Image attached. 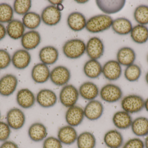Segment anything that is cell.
Listing matches in <instances>:
<instances>
[{"label": "cell", "mask_w": 148, "mask_h": 148, "mask_svg": "<svg viewBox=\"0 0 148 148\" xmlns=\"http://www.w3.org/2000/svg\"><path fill=\"white\" fill-rule=\"evenodd\" d=\"M83 70L86 76L90 79H96L102 73V67L97 60L91 59L85 63Z\"/></svg>", "instance_id": "cell-31"}, {"label": "cell", "mask_w": 148, "mask_h": 148, "mask_svg": "<svg viewBox=\"0 0 148 148\" xmlns=\"http://www.w3.org/2000/svg\"><path fill=\"white\" fill-rule=\"evenodd\" d=\"M1 111H0V119H1Z\"/></svg>", "instance_id": "cell-51"}, {"label": "cell", "mask_w": 148, "mask_h": 148, "mask_svg": "<svg viewBox=\"0 0 148 148\" xmlns=\"http://www.w3.org/2000/svg\"><path fill=\"white\" fill-rule=\"evenodd\" d=\"M79 91L72 84L65 85L60 92L59 99L61 103L65 107L75 106L79 98Z\"/></svg>", "instance_id": "cell-4"}, {"label": "cell", "mask_w": 148, "mask_h": 148, "mask_svg": "<svg viewBox=\"0 0 148 148\" xmlns=\"http://www.w3.org/2000/svg\"><path fill=\"white\" fill-rule=\"evenodd\" d=\"M25 27L22 22L17 19H13L8 23L6 27L7 34L13 40L21 38L25 34Z\"/></svg>", "instance_id": "cell-26"}, {"label": "cell", "mask_w": 148, "mask_h": 148, "mask_svg": "<svg viewBox=\"0 0 148 148\" xmlns=\"http://www.w3.org/2000/svg\"><path fill=\"white\" fill-rule=\"evenodd\" d=\"M144 109H146V111L148 113V97L146 100H145Z\"/></svg>", "instance_id": "cell-48"}, {"label": "cell", "mask_w": 148, "mask_h": 148, "mask_svg": "<svg viewBox=\"0 0 148 148\" xmlns=\"http://www.w3.org/2000/svg\"><path fill=\"white\" fill-rule=\"evenodd\" d=\"M134 17L136 22L140 25L148 24V6L140 5L135 10Z\"/></svg>", "instance_id": "cell-37"}, {"label": "cell", "mask_w": 148, "mask_h": 148, "mask_svg": "<svg viewBox=\"0 0 148 148\" xmlns=\"http://www.w3.org/2000/svg\"><path fill=\"white\" fill-rule=\"evenodd\" d=\"M30 54L25 49L16 51L11 57V63L16 69L23 70L28 67L31 62Z\"/></svg>", "instance_id": "cell-16"}, {"label": "cell", "mask_w": 148, "mask_h": 148, "mask_svg": "<svg viewBox=\"0 0 148 148\" xmlns=\"http://www.w3.org/2000/svg\"><path fill=\"white\" fill-rule=\"evenodd\" d=\"M112 120L116 129L120 130H126L130 128L133 119L131 114L122 110L114 114Z\"/></svg>", "instance_id": "cell-18"}, {"label": "cell", "mask_w": 148, "mask_h": 148, "mask_svg": "<svg viewBox=\"0 0 148 148\" xmlns=\"http://www.w3.org/2000/svg\"><path fill=\"white\" fill-rule=\"evenodd\" d=\"M61 15V13L57 9L56 6L49 5L42 10L41 18L45 24L53 26L60 22Z\"/></svg>", "instance_id": "cell-14"}, {"label": "cell", "mask_w": 148, "mask_h": 148, "mask_svg": "<svg viewBox=\"0 0 148 148\" xmlns=\"http://www.w3.org/2000/svg\"><path fill=\"white\" fill-rule=\"evenodd\" d=\"M86 23L85 16L80 12H73L68 17V25L73 31H79L82 30L86 27Z\"/></svg>", "instance_id": "cell-29"}, {"label": "cell", "mask_w": 148, "mask_h": 148, "mask_svg": "<svg viewBox=\"0 0 148 148\" xmlns=\"http://www.w3.org/2000/svg\"><path fill=\"white\" fill-rule=\"evenodd\" d=\"M99 93L102 100L108 103H114L119 101L123 95L122 90L119 86L111 83L104 85Z\"/></svg>", "instance_id": "cell-5"}, {"label": "cell", "mask_w": 148, "mask_h": 148, "mask_svg": "<svg viewBox=\"0 0 148 148\" xmlns=\"http://www.w3.org/2000/svg\"><path fill=\"white\" fill-rule=\"evenodd\" d=\"M124 76L127 81L134 82L138 81L142 74V70L140 66L133 64L127 67L124 71Z\"/></svg>", "instance_id": "cell-35"}, {"label": "cell", "mask_w": 148, "mask_h": 148, "mask_svg": "<svg viewBox=\"0 0 148 148\" xmlns=\"http://www.w3.org/2000/svg\"><path fill=\"white\" fill-rule=\"evenodd\" d=\"M63 1H49L50 3L51 4H53V6H55V5H57L58 4H60V3H62L63 2Z\"/></svg>", "instance_id": "cell-45"}, {"label": "cell", "mask_w": 148, "mask_h": 148, "mask_svg": "<svg viewBox=\"0 0 148 148\" xmlns=\"http://www.w3.org/2000/svg\"><path fill=\"white\" fill-rule=\"evenodd\" d=\"M145 100L140 96L130 94L122 99V109L130 114H137L144 109Z\"/></svg>", "instance_id": "cell-2"}, {"label": "cell", "mask_w": 148, "mask_h": 148, "mask_svg": "<svg viewBox=\"0 0 148 148\" xmlns=\"http://www.w3.org/2000/svg\"><path fill=\"white\" fill-rule=\"evenodd\" d=\"M11 63V56L4 49H0V70L5 69Z\"/></svg>", "instance_id": "cell-40"}, {"label": "cell", "mask_w": 148, "mask_h": 148, "mask_svg": "<svg viewBox=\"0 0 148 148\" xmlns=\"http://www.w3.org/2000/svg\"><path fill=\"white\" fill-rule=\"evenodd\" d=\"M17 104L22 108L29 109L34 105L36 102V97L33 92L27 88L19 90L16 96Z\"/></svg>", "instance_id": "cell-15"}, {"label": "cell", "mask_w": 148, "mask_h": 148, "mask_svg": "<svg viewBox=\"0 0 148 148\" xmlns=\"http://www.w3.org/2000/svg\"><path fill=\"white\" fill-rule=\"evenodd\" d=\"M71 76L70 70L64 66H57L50 71V80L56 86L67 85L71 79Z\"/></svg>", "instance_id": "cell-8"}, {"label": "cell", "mask_w": 148, "mask_h": 148, "mask_svg": "<svg viewBox=\"0 0 148 148\" xmlns=\"http://www.w3.org/2000/svg\"><path fill=\"white\" fill-rule=\"evenodd\" d=\"M122 148H145L144 141L139 137L131 138L123 144Z\"/></svg>", "instance_id": "cell-42"}, {"label": "cell", "mask_w": 148, "mask_h": 148, "mask_svg": "<svg viewBox=\"0 0 148 148\" xmlns=\"http://www.w3.org/2000/svg\"><path fill=\"white\" fill-rule=\"evenodd\" d=\"M62 50L67 58L77 59L84 54L86 50V45L83 41L80 39H72L65 43Z\"/></svg>", "instance_id": "cell-3"}, {"label": "cell", "mask_w": 148, "mask_h": 148, "mask_svg": "<svg viewBox=\"0 0 148 148\" xmlns=\"http://www.w3.org/2000/svg\"><path fill=\"white\" fill-rule=\"evenodd\" d=\"M36 102L42 107L49 108L57 103V96L52 90L44 89L40 90L36 95Z\"/></svg>", "instance_id": "cell-12"}, {"label": "cell", "mask_w": 148, "mask_h": 148, "mask_svg": "<svg viewBox=\"0 0 148 148\" xmlns=\"http://www.w3.org/2000/svg\"><path fill=\"white\" fill-rule=\"evenodd\" d=\"M50 71L47 65L43 63L36 64L31 71V77L33 81L37 83L47 82L50 78Z\"/></svg>", "instance_id": "cell-22"}, {"label": "cell", "mask_w": 148, "mask_h": 148, "mask_svg": "<svg viewBox=\"0 0 148 148\" xmlns=\"http://www.w3.org/2000/svg\"><path fill=\"white\" fill-rule=\"evenodd\" d=\"M84 118L83 108L76 105L68 108L65 114V120L67 125L74 127L81 124Z\"/></svg>", "instance_id": "cell-10"}, {"label": "cell", "mask_w": 148, "mask_h": 148, "mask_svg": "<svg viewBox=\"0 0 148 148\" xmlns=\"http://www.w3.org/2000/svg\"><path fill=\"white\" fill-rule=\"evenodd\" d=\"M111 27L116 33L121 35L130 34L133 29L131 22L124 17L118 18L113 21Z\"/></svg>", "instance_id": "cell-30"}, {"label": "cell", "mask_w": 148, "mask_h": 148, "mask_svg": "<svg viewBox=\"0 0 148 148\" xmlns=\"http://www.w3.org/2000/svg\"><path fill=\"white\" fill-rule=\"evenodd\" d=\"M39 57L42 63L47 65H53L58 60V50L53 46L44 47L40 50Z\"/></svg>", "instance_id": "cell-27"}, {"label": "cell", "mask_w": 148, "mask_h": 148, "mask_svg": "<svg viewBox=\"0 0 148 148\" xmlns=\"http://www.w3.org/2000/svg\"><path fill=\"white\" fill-rule=\"evenodd\" d=\"M6 122L14 130L21 129L25 125L26 116L24 112L18 108H13L7 112Z\"/></svg>", "instance_id": "cell-6"}, {"label": "cell", "mask_w": 148, "mask_h": 148, "mask_svg": "<svg viewBox=\"0 0 148 148\" xmlns=\"http://www.w3.org/2000/svg\"><path fill=\"white\" fill-rule=\"evenodd\" d=\"M62 144L57 137L54 136L47 137L43 140V148H62Z\"/></svg>", "instance_id": "cell-39"}, {"label": "cell", "mask_w": 148, "mask_h": 148, "mask_svg": "<svg viewBox=\"0 0 148 148\" xmlns=\"http://www.w3.org/2000/svg\"><path fill=\"white\" fill-rule=\"evenodd\" d=\"M147 61H148V57H147Z\"/></svg>", "instance_id": "cell-52"}, {"label": "cell", "mask_w": 148, "mask_h": 148, "mask_svg": "<svg viewBox=\"0 0 148 148\" xmlns=\"http://www.w3.org/2000/svg\"><path fill=\"white\" fill-rule=\"evenodd\" d=\"M78 135L75 127L67 125L59 129L57 138L62 144L71 145L76 142Z\"/></svg>", "instance_id": "cell-17"}, {"label": "cell", "mask_w": 148, "mask_h": 148, "mask_svg": "<svg viewBox=\"0 0 148 148\" xmlns=\"http://www.w3.org/2000/svg\"><path fill=\"white\" fill-rule=\"evenodd\" d=\"M130 128L136 137H146L148 134V118L142 116L133 119Z\"/></svg>", "instance_id": "cell-24"}, {"label": "cell", "mask_w": 148, "mask_h": 148, "mask_svg": "<svg viewBox=\"0 0 148 148\" xmlns=\"http://www.w3.org/2000/svg\"><path fill=\"white\" fill-rule=\"evenodd\" d=\"M41 21V18L39 14L34 12H29L23 15L22 18L23 23L24 27L30 30L37 28Z\"/></svg>", "instance_id": "cell-34"}, {"label": "cell", "mask_w": 148, "mask_h": 148, "mask_svg": "<svg viewBox=\"0 0 148 148\" xmlns=\"http://www.w3.org/2000/svg\"><path fill=\"white\" fill-rule=\"evenodd\" d=\"M86 51L87 54L91 59L97 60L99 59L104 52L103 43L98 37H92L87 42Z\"/></svg>", "instance_id": "cell-11"}, {"label": "cell", "mask_w": 148, "mask_h": 148, "mask_svg": "<svg viewBox=\"0 0 148 148\" xmlns=\"http://www.w3.org/2000/svg\"><path fill=\"white\" fill-rule=\"evenodd\" d=\"M130 36L134 42L143 44L148 41V28L145 25L138 24L133 28Z\"/></svg>", "instance_id": "cell-32"}, {"label": "cell", "mask_w": 148, "mask_h": 148, "mask_svg": "<svg viewBox=\"0 0 148 148\" xmlns=\"http://www.w3.org/2000/svg\"><path fill=\"white\" fill-rule=\"evenodd\" d=\"M41 36L38 31L31 30L26 32L21 38V43L27 50L35 49L40 43Z\"/></svg>", "instance_id": "cell-23"}, {"label": "cell", "mask_w": 148, "mask_h": 148, "mask_svg": "<svg viewBox=\"0 0 148 148\" xmlns=\"http://www.w3.org/2000/svg\"><path fill=\"white\" fill-rule=\"evenodd\" d=\"M76 142L77 148H95L96 139L92 133L85 131L78 135Z\"/></svg>", "instance_id": "cell-33"}, {"label": "cell", "mask_w": 148, "mask_h": 148, "mask_svg": "<svg viewBox=\"0 0 148 148\" xmlns=\"http://www.w3.org/2000/svg\"><path fill=\"white\" fill-rule=\"evenodd\" d=\"M7 34L6 28L3 23H0V41L2 40Z\"/></svg>", "instance_id": "cell-44"}, {"label": "cell", "mask_w": 148, "mask_h": 148, "mask_svg": "<svg viewBox=\"0 0 148 148\" xmlns=\"http://www.w3.org/2000/svg\"><path fill=\"white\" fill-rule=\"evenodd\" d=\"M28 135L31 140L34 142H40L47 137V129L43 123H34L29 128Z\"/></svg>", "instance_id": "cell-21"}, {"label": "cell", "mask_w": 148, "mask_h": 148, "mask_svg": "<svg viewBox=\"0 0 148 148\" xmlns=\"http://www.w3.org/2000/svg\"><path fill=\"white\" fill-rule=\"evenodd\" d=\"M78 91L82 98L89 101L95 100L99 94L98 87L94 83L89 81L82 83Z\"/></svg>", "instance_id": "cell-25"}, {"label": "cell", "mask_w": 148, "mask_h": 148, "mask_svg": "<svg viewBox=\"0 0 148 148\" xmlns=\"http://www.w3.org/2000/svg\"><path fill=\"white\" fill-rule=\"evenodd\" d=\"M145 79H146V81L147 82V83L148 84V72L147 73V74H146Z\"/></svg>", "instance_id": "cell-50"}, {"label": "cell", "mask_w": 148, "mask_h": 148, "mask_svg": "<svg viewBox=\"0 0 148 148\" xmlns=\"http://www.w3.org/2000/svg\"><path fill=\"white\" fill-rule=\"evenodd\" d=\"M122 72L121 66L117 61H108L102 67L103 76L110 81H115L119 79L121 76Z\"/></svg>", "instance_id": "cell-13"}, {"label": "cell", "mask_w": 148, "mask_h": 148, "mask_svg": "<svg viewBox=\"0 0 148 148\" xmlns=\"http://www.w3.org/2000/svg\"><path fill=\"white\" fill-rule=\"evenodd\" d=\"M14 10L11 5L6 3H0V23H8L13 20Z\"/></svg>", "instance_id": "cell-36"}, {"label": "cell", "mask_w": 148, "mask_h": 148, "mask_svg": "<svg viewBox=\"0 0 148 148\" xmlns=\"http://www.w3.org/2000/svg\"><path fill=\"white\" fill-rule=\"evenodd\" d=\"M18 79L12 74H7L0 78V95L8 97L14 94L18 85Z\"/></svg>", "instance_id": "cell-7"}, {"label": "cell", "mask_w": 148, "mask_h": 148, "mask_svg": "<svg viewBox=\"0 0 148 148\" xmlns=\"http://www.w3.org/2000/svg\"><path fill=\"white\" fill-rule=\"evenodd\" d=\"M57 9L60 11H62L63 9H64V6L62 5V3H60V4H58L56 6Z\"/></svg>", "instance_id": "cell-46"}, {"label": "cell", "mask_w": 148, "mask_h": 148, "mask_svg": "<svg viewBox=\"0 0 148 148\" xmlns=\"http://www.w3.org/2000/svg\"><path fill=\"white\" fill-rule=\"evenodd\" d=\"M11 129L7 122L0 121V142L8 140L11 134Z\"/></svg>", "instance_id": "cell-41"}, {"label": "cell", "mask_w": 148, "mask_h": 148, "mask_svg": "<svg viewBox=\"0 0 148 148\" xmlns=\"http://www.w3.org/2000/svg\"><path fill=\"white\" fill-rule=\"evenodd\" d=\"M103 142L108 148H121L124 144V139L123 136L119 130L110 129L104 134Z\"/></svg>", "instance_id": "cell-19"}, {"label": "cell", "mask_w": 148, "mask_h": 148, "mask_svg": "<svg viewBox=\"0 0 148 148\" xmlns=\"http://www.w3.org/2000/svg\"><path fill=\"white\" fill-rule=\"evenodd\" d=\"M144 143L145 148H148V134L145 137Z\"/></svg>", "instance_id": "cell-47"}, {"label": "cell", "mask_w": 148, "mask_h": 148, "mask_svg": "<svg viewBox=\"0 0 148 148\" xmlns=\"http://www.w3.org/2000/svg\"><path fill=\"white\" fill-rule=\"evenodd\" d=\"M116 58L117 62L121 65L128 67L134 64L136 55L133 49L129 47H123L118 50Z\"/></svg>", "instance_id": "cell-28"}, {"label": "cell", "mask_w": 148, "mask_h": 148, "mask_svg": "<svg viewBox=\"0 0 148 148\" xmlns=\"http://www.w3.org/2000/svg\"><path fill=\"white\" fill-rule=\"evenodd\" d=\"M111 17L105 14L92 17L87 21L86 29L91 33H98L109 29L113 23Z\"/></svg>", "instance_id": "cell-1"}, {"label": "cell", "mask_w": 148, "mask_h": 148, "mask_svg": "<svg viewBox=\"0 0 148 148\" xmlns=\"http://www.w3.org/2000/svg\"><path fill=\"white\" fill-rule=\"evenodd\" d=\"M97 5L103 13L107 14H115L121 11L125 5L126 1L114 0V1H96Z\"/></svg>", "instance_id": "cell-20"}, {"label": "cell", "mask_w": 148, "mask_h": 148, "mask_svg": "<svg viewBox=\"0 0 148 148\" xmlns=\"http://www.w3.org/2000/svg\"><path fill=\"white\" fill-rule=\"evenodd\" d=\"M32 2L30 0H16L13 4L14 12L20 15H24L29 12Z\"/></svg>", "instance_id": "cell-38"}, {"label": "cell", "mask_w": 148, "mask_h": 148, "mask_svg": "<svg viewBox=\"0 0 148 148\" xmlns=\"http://www.w3.org/2000/svg\"><path fill=\"white\" fill-rule=\"evenodd\" d=\"M0 148H19L15 142L11 141H6L3 142L0 146Z\"/></svg>", "instance_id": "cell-43"}, {"label": "cell", "mask_w": 148, "mask_h": 148, "mask_svg": "<svg viewBox=\"0 0 148 148\" xmlns=\"http://www.w3.org/2000/svg\"><path fill=\"white\" fill-rule=\"evenodd\" d=\"M83 109L85 118L89 120L95 121L102 116L104 107L101 102L95 100L90 101Z\"/></svg>", "instance_id": "cell-9"}, {"label": "cell", "mask_w": 148, "mask_h": 148, "mask_svg": "<svg viewBox=\"0 0 148 148\" xmlns=\"http://www.w3.org/2000/svg\"><path fill=\"white\" fill-rule=\"evenodd\" d=\"M76 1L79 3H84L88 2V1Z\"/></svg>", "instance_id": "cell-49"}]
</instances>
